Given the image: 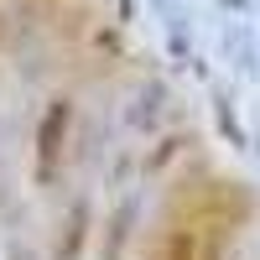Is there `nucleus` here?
<instances>
[{"mask_svg":"<svg viewBox=\"0 0 260 260\" xmlns=\"http://www.w3.org/2000/svg\"><path fill=\"white\" fill-rule=\"evenodd\" d=\"M62 130H68V104H52L47 120H42V136H37L42 161H57V151H62Z\"/></svg>","mask_w":260,"mask_h":260,"instance_id":"nucleus-1","label":"nucleus"},{"mask_svg":"<svg viewBox=\"0 0 260 260\" xmlns=\"http://www.w3.org/2000/svg\"><path fill=\"white\" fill-rule=\"evenodd\" d=\"M167 260H192V240L187 234H177V240L167 245Z\"/></svg>","mask_w":260,"mask_h":260,"instance_id":"nucleus-2","label":"nucleus"}]
</instances>
